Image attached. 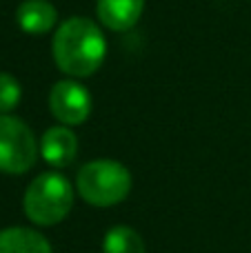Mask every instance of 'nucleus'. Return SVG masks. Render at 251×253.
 Here are the masks:
<instances>
[{
	"label": "nucleus",
	"instance_id": "11",
	"mask_svg": "<svg viewBox=\"0 0 251 253\" xmlns=\"http://www.w3.org/2000/svg\"><path fill=\"white\" fill-rule=\"evenodd\" d=\"M20 96H22L20 83L11 74L0 71V114H9L20 102Z\"/></svg>",
	"mask_w": 251,
	"mask_h": 253
},
{
	"label": "nucleus",
	"instance_id": "1",
	"mask_svg": "<svg viewBox=\"0 0 251 253\" xmlns=\"http://www.w3.org/2000/svg\"><path fill=\"white\" fill-rule=\"evenodd\" d=\"M51 51L62 74L71 78H87L96 74L105 62L107 42L96 22L76 16L65 20L56 29Z\"/></svg>",
	"mask_w": 251,
	"mask_h": 253
},
{
	"label": "nucleus",
	"instance_id": "6",
	"mask_svg": "<svg viewBox=\"0 0 251 253\" xmlns=\"http://www.w3.org/2000/svg\"><path fill=\"white\" fill-rule=\"evenodd\" d=\"M40 153L51 167H67L78 156V138L67 126H51L40 140Z\"/></svg>",
	"mask_w": 251,
	"mask_h": 253
},
{
	"label": "nucleus",
	"instance_id": "4",
	"mask_svg": "<svg viewBox=\"0 0 251 253\" xmlns=\"http://www.w3.org/2000/svg\"><path fill=\"white\" fill-rule=\"evenodd\" d=\"M38 158V144L20 118L0 114V171L25 173Z\"/></svg>",
	"mask_w": 251,
	"mask_h": 253
},
{
	"label": "nucleus",
	"instance_id": "8",
	"mask_svg": "<svg viewBox=\"0 0 251 253\" xmlns=\"http://www.w3.org/2000/svg\"><path fill=\"white\" fill-rule=\"evenodd\" d=\"M16 20L27 34H47L58 22V11L49 0H25L16 11Z\"/></svg>",
	"mask_w": 251,
	"mask_h": 253
},
{
	"label": "nucleus",
	"instance_id": "7",
	"mask_svg": "<svg viewBox=\"0 0 251 253\" xmlns=\"http://www.w3.org/2000/svg\"><path fill=\"white\" fill-rule=\"evenodd\" d=\"M145 9V0H98L96 11L111 31H129Z\"/></svg>",
	"mask_w": 251,
	"mask_h": 253
},
{
	"label": "nucleus",
	"instance_id": "5",
	"mask_svg": "<svg viewBox=\"0 0 251 253\" xmlns=\"http://www.w3.org/2000/svg\"><path fill=\"white\" fill-rule=\"evenodd\" d=\"M49 109L65 126L83 125L91 114V96L76 80H60L49 91Z\"/></svg>",
	"mask_w": 251,
	"mask_h": 253
},
{
	"label": "nucleus",
	"instance_id": "3",
	"mask_svg": "<svg viewBox=\"0 0 251 253\" xmlns=\"http://www.w3.org/2000/svg\"><path fill=\"white\" fill-rule=\"evenodd\" d=\"M76 187L89 205L114 207L131 191V173L116 160H91L78 171Z\"/></svg>",
	"mask_w": 251,
	"mask_h": 253
},
{
	"label": "nucleus",
	"instance_id": "10",
	"mask_svg": "<svg viewBox=\"0 0 251 253\" xmlns=\"http://www.w3.org/2000/svg\"><path fill=\"white\" fill-rule=\"evenodd\" d=\"M102 253H145V240L131 227H114L102 240Z\"/></svg>",
	"mask_w": 251,
	"mask_h": 253
},
{
	"label": "nucleus",
	"instance_id": "2",
	"mask_svg": "<svg viewBox=\"0 0 251 253\" xmlns=\"http://www.w3.org/2000/svg\"><path fill=\"white\" fill-rule=\"evenodd\" d=\"M25 213L40 227H51L67 218L74 207V189L62 173H40L25 191Z\"/></svg>",
	"mask_w": 251,
	"mask_h": 253
},
{
	"label": "nucleus",
	"instance_id": "9",
	"mask_svg": "<svg viewBox=\"0 0 251 253\" xmlns=\"http://www.w3.org/2000/svg\"><path fill=\"white\" fill-rule=\"evenodd\" d=\"M0 253H53L47 238L34 229L9 227L0 231Z\"/></svg>",
	"mask_w": 251,
	"mask_h": 253
}]
</instances>
